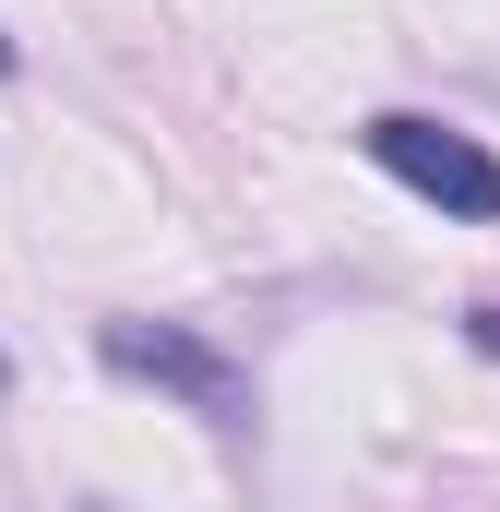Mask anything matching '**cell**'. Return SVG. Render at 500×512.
<instances>
[{
	"mask_svg": "<svg viewBox=\"0 0 500 512\" xmlns=\"http://www.w3.org/2000/svg\"><path fill=\"white\" fill-rule=\"evenodd\" d=\"M358 143H370V155L393 167V179H405V191H417V203H441L453 227H500V155L477 143V131L417 120V108H381Z\"/></svg>",
	"mask_w": 500,
	"mask_h": 512,
	"instance_id": "1",
	"label": "cell"
},
{
	"mask_svg": "<svg viewBox=\"0 0 500 512\" xmlns=\"http://www.w3.org/2000/svg\"><path fill=\"white\" fill-rule=\"evenodd\" d=\"M96 358H108L120 382L179 393L203 429H250V370L227 358V346H203L191 322H108V334H96Z\"/></svg>",
	"mask_w": 500,
	"mask_h": 512,
	"instance_id": "2",
	"label": "cell"
},
{
	"mask_svg": "<svg viewBox=\"0 0 500 512\" xmlns=\"http://www.w3.org/2000/svg\"><path fill=\"white\" fill-rule=\"evenodd\" d=\"M0 72H12V36H0Z\"/></svg>",
	"mask_w": 500,
	"mask_h": 512,
	"instance_id": "3",
	"label": "cell"
},
{
	"mask_svg": "<svg viewBox=\"0 0 500 512\" xmlns=\"http://www.w3.org/2000/svg\"><path fill=\"white\" fill-rule=\"evenodd\" d=\"M0 393H12V358H0Z\"/></svg>",
	"mask_w": 500,
	"mask_h": 512,
	"instance_id": "4",
	"label": "cell"
}]
</instances>
